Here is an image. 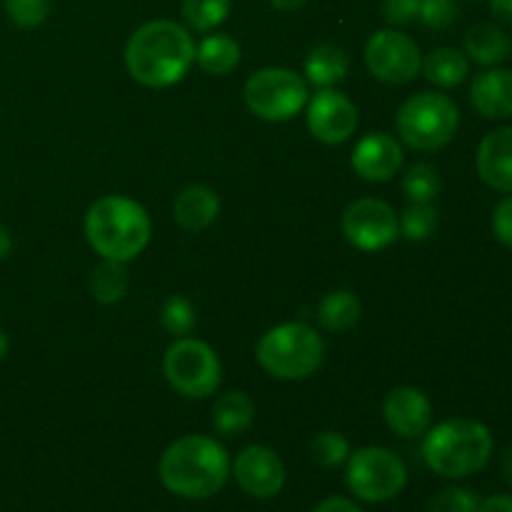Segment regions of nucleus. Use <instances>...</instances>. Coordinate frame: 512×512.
<instances>
[{"label":"nucleus","mask_w":512,"mask_h":512,"mask_svg":"<svg viewBox=\"0 0 512 512\" xmlns=\"http://www.w3.org/2000/svg\"><path fill=\"white\" fill-rule=\"evenodd\" d=\"M470 103L485 120L512 118V70L488 68L470 83Z\"/></svg>","instance_id":"nucleus-17"},{"label":"nucleus","mask_w":512,"mask_h":512,"mask_svg":"<svg viewBox=\"0 0 512 512\" xmlns=\"http://www.w3.org/2000/svg\"><path fill=\"white\" fill-rule=\"evenodd\" d=\"M255 423V403L243 390H230L220 395L213 405V428L220 435H243Z\"/></svg>","instance_id":"nucleus-24"},{"label":"nucleus","mask_w":512,"mask_h":512,"mask_svg":"<svg viewBox=\"0 0 512 512\" xmlns=\"http://www.w3.org/2000/svg\"><path fill=\"white\" fill-rule=\"evenodd\" d=\"M480 498L468 488H445L430 500L428 512H478Z\"/></svg>","instance_id":"nucleus-33"},{"label":"nucleus","mask_w":512,"mask_h":512,"mask_svg":"<svg viewBox=\"0 0 512 512\" xmlns=\"http://www.w3.org/2000/svg\"><path fill=\"white\" fill-rule=\"evenodd\" d=\"M255 358L270 378L280 383H300L323 368L325 340L313 325L290 320L260 335Z\"/></svg>","instance_id":"nucleus-5"},{"label":"nucleus","mask_w":512,"mask_h":512,"mask_svg":"<svg viewBox=\"0 0 512 512\" xmlns=\"http://www.w3.org/2000/svg\"><path fill=\"white\" fill-rule=\"evenodd\" d=\"M475 3H480V0H475Z\"/></svg>","instance_id":"nucleus-43"},{"label":"nucleus","mask_w":512,"mask_h":512,"mask_svg":"<svg viewBox=\"0 0 512 512\" xmlns=\"http://www.w3.org/2000/svg\"><path fill=\"white\" fill-rule=\"evenodd\" d=\"M420 73L428 78V83H433L435 88H458L468 80L470 75V60L463 50L450 48V45H443V48L430 50L428 55H423V68Z\"/></svg>","instance_id":"nucleus-21"},{"label":"nucleus","mask_w":512,"mask_h":512,"mask_svg":"<svg viewBox=\"0 0 512 512\" xmlns=\"http://www.w3.org/2000/svg\"><path fill=\"white\" fill-rule=\"evenodd\" d=\"M423 460L445 480H463L480 473L495 450L493 433L475 418H450L423 435Z\"/></svg>","instance_id":"nucleus-4"},{"label":"nucleus","mask_w":512,"mask_h":512,"mask_svg":"<svg viewBox=\"0 0 512 512\" xmlns=\"http://www.w3.org/2000/svg\"><path fill=\"white\" fill-rule=\"evenodd\" d=\"M383 418L385 425L400 438H423L433 428V403L420 388L400 385L385 395Z\"/></svg>","instance_id":"nucleus-15"},{"label":"nucleus","mask_w":512,"mask_h":512,"mask_svg":"<svg viewBox=\"0 0 512 512\" xmlns=\"http://www.w3.org/2000/svg\"><path fill=\"white\" fill-rule=\"evenodd\" d=\"M493 235L498 238V243H503L505 248L512 250V195H505L493 210Z\"/></svg>","instance_id":"nucleus-35"},{"label":"nucleus","mask_w":512,"mask_h":512,"mask_svg":"<svg viewBox=\"0 0 512 512\" xmlns=\"http://www.w3.org/2000/svg\"><path fill=\"white\" fill-rule=\"evenodd\" d=\"M360 315H363V305L353 290H330L318 303V323L328 333H348L360 323Z\"/></svg>","instance_id":"nucleus-23"},{"label":"nucleus","mask_w":512,"mask_h":512,"mask_svg":"<svg viewBox=\"0 0 512 512\" xmlns=\"http://www.w3.org/2000/svg\"><path fill=\"white\" fill-rule=\"evenodd\" d=\"M128 288V263H118V260H100L88 278L90 298L100 305L120 303L128 295Z\"/></svg>","instance_id":"nucleus-25"},{"label":"nucleus","mask_w":512,"mask_h":512,"mask_svg":"<svg viewBox=\"0 0 512 512\" xmlns=\"http://www.w3.org/2000/svg\"><path fill=\"white\" fill-rule=\"evenodd\" d=\"M220 215V198L208 185H188L175 195L173 218L180 228L198 230L210 228Z\"/></svg>","instance_id":"nucleus-18"},{"label":"nucleus","mask_w":512,"mask_h":512,"mask_svg":"<svg viewBox=\"0 0 512 512\" xmlns=\"http://www.w3.org/2000/svg\"><path fill=\"white\" fill-rule=\"evenodd\" d=\"M10 250H13V235H10V230L0 223V260L8 258Z\"/></svg>","instance_id":"nucleus-41"},{"label":"nucleus","mask_w":512,"mask_h":512,"mask_svg":"<svg viewBox=\"0 0 512 512\" xmlns=\"http://www.w3.org/2000/svg\"><path fill=\"white\" fill-rule=\"evenodd\" d=\"M500 473H503L505 483L512 488V443L503 450V455H500Z\"/></svg>","instance_id":"nucleus-39"},{"label":"nucleus","mask_w":512,"mask_h":512,"mask_svg":"<svg viewBox=\"0 0 512 512\" xmlns=\"http://www.w3.org/2000/svg\"><path fill=\"white\" fill-rule=\"evenodd\" d=\"M8 353H10V340H8V335H5V330L0 328V363L8 358Z\"/></svg>","instance_id":"nucleus-42"},{"label":"nucleus","mask_w":512,"mask_h":512,"mask_svg":"<svg viewBox=\"0 0 512 512\" xmlns=\"http://www.w3.org/2000/svg\"><path fill=\"white\" fill-rule=\"evenodd\" d=\"M313 512H363V508H360V505H355V500L333 495V498H325Z\"/></svg>","instance_id":"nucleus-36"},{"label":"nucleus","mask_w":512,"mask_h":512,"mask_svg":"<svg viewBox=\"0 0 512 512\" xmlns=\"http://www.w3.org/2000/svg\"><path fill=\"white\" fill-rule=\"evenodd\" d=\"M440 190H443V180H440V173L435 165L415 163L405 170L403 193L408 198V203L433 205L438 200Z\"/></svg>","instance_id":"nucleus-26"},{"label":"nucleus","mask_w":512,"mask_h":512,"mask_svg":"<svg viewBox=\"0 0 512 512\" xmlns=\"http://www.w3.org/2000/svg\"><path fill=\"white\" fill-rule=\"evenodd\" d=\"M305 123L318 143L343 145L355 135L360 118L348 95L335 88H320L305 105Z\"/></svg>","instance_id":"nucleus-12"},{"label":"nucleus","mask_w":512,"mask_h":512,"mask_svg":"<svg viewBox=\"0 0 512 512\" xmlns=\"http://www.w3.org/2000/svg\"><path fill=\"white\" fill-rule=\"evenodd\" d=\"M5 15L20 30H35L48 20L53 0H3Z\"/></svg>","instance_id":"nucleus-31"},{"label":"nucleus","mask_w":512,"mask_h":512,"mask_svg":"<svg viewBox=\"0 0 512 512\" xmlns=\"http://www.w3.org/2000/svg\"><path fill=\"white\" fill-rule=\"evenodd\" d=\"M85 240L103 260L130 263L150 245L153 223L138 200L103 195L85 213Z\"/></svg>","instance_id":"nucleus-3"},{"label":"nucleus","mask_w":512,"mask_h":512,"mask_svg":"<svg viewBox=\"0 0 512 512\" xmlns=\"http://www.w3.org/2000/svg\"><path fill=\"white\" fill-rule=\"evenodd\" d=\"M230 455L210 435H183L160 455L158 475L165 490L185 500H208L230 478Z\"/></svg>","instance_id":"nucleus-2"},{"label":"nucleus","mask_w":512,"mask_h":512,"mask_svg":"<svg viewBox=\"0 0 512 512\" xmlns=\"http://www.w3.org/2000/svg\"><path fill=\"white\" fill-rule=\"evenodd\" d=\"M403 163V143L383 130L363 135L350 153V168L365 183H388L400 173Z\"/></svg>","instance_id":"nucleus-14"},{"label":"nucleus","mask_w":512,"mask_h":512,"mask_svg":"<svg viewBox=\"0 0 512 512\" xmlns=\"http://www.w3.org/2000/svg\"><path fill=\"white\" fill-rule=\"evenodd\" d=\"M365 65L370 75L380 83L408 85L413 83L423 68V53L420 45L403 30L385 28L375 30L368 38L363 50Z\"/></svg>","instance_id":"nucleus-10"},{"label":"nucleus","mask_w":512,"mask_h":512,"mask_svg":"<svg viewBox=\"0 0 512 512\" xmlns=\"http://www.w3.org/2000/svg\"><path fill=\"white\" fill-rule=\"evenodd\" d=\"M345 483L360 503H388L408 485V465L395 450L368 445L350 453L345 463Z\"/></svg>","instance_id":"nucleus-9"},{"label":"nucleus","mask_w":512,"mask_h":512,"mask_svg":"<svg viewBox=\"0 0 512 512\" xmlns=\"http://www.w3.org/2000/svg\"><path fill=\"white\" fill-rule=\"evenodd\" d=\"M380 10H383V18L390 28H403V25L418 20L420 0H383Z\"/></svg>","instance_id":"nucleus-34"},{"label":"nucleus","mask_w":512,"mask_h":512,"mask_svg":"<svg viewBox=\"0 0 512 512\" xmlns=\"http://www.w3.org/2000/svg\"><path fill=\"white\" fill-rule=\"evenodd\" d=\"M275 10H283V13H293V10H300L303 5H308L310 0H268Z\"/></svg>","instance_id":"nucleus-40"},{"label":"nucleus","mask_w":512,"mask_h":512,"mask_svg":"<svg viewBox=\"0 0 512 512\" xmlns=\"http://www.w3.org/2000/svg\"><path fill=\"white\" fill-rule=\"evenodd\" d=\"M463 53L470 63H478L483 68H498L500 63L512 55V38L498 23H478L465 33Z\"/></svg>","instance_id":"nucleus-19"},{"label":"nucleus","mask_w":512,"mask_h":512,"mask_svg":"<svg viewBox=\"0 0 512 512\" xmlns=\"http://www.w3.org/2000/svg\"><path fill=\"white\" fill-rule=\"evenodd\" d=\"M460 128V110L455 100L435 90L410 95L395 115L398 140L418 153H435L453 143Z\"/></svg>","instance_id":"nucleus-6"},{"label":"nucleus","mask_w":512,"mask_h":512,"mask_svg":"<svg viewBox=\"0 0 512 512\" xmlns=\"http://www.w3.org/2000/svg\"><path fill=\"white\" fill-rule=\"evenodd\" d=\"M350 70V58L345 48L335 43H320L305 58V80L315 88H335L343 83Z\"/></svg>","instance_id":"nucleus-20"},{"label":"nucleus","mask_w":512,"mask_h":512,"mask_svg":"<svg viewBox=\"0 0 512 512\" xmlns=\"http://www.w3.org/2000/svg\"><path fill=\"white\" fill-rule=\"evenodd\" d=\"M458 18H460L458 0H420L418 20L423 25H428L430 30L453 28Z\"/></svg>","instance_id":"nucleus-32"},{"label":"nucleus","mask_w":512,"mask_h":512,"mask_svg":"<svg viewBox=\"0 0 512 512\" xmlns=\"http://www.w3.org/2000/svg\"><path fill=\"white\" fill-rule=\"evenodd\" d=\"M475 170L488 188L512 195V125L493 130L480 140Z\"/></svg>","instance_id":"nucleus-16"},{"label":"nucleus","mask_w":512,"mask_h":512,"mask_svg":"<svg viewBox=\"0 0 512 512\" xmlns=\"http://www.w3.org/2000/svg\"><path fill=\"white\" fill-rule=\"evenodd\" d=\"M345 240L363 253L388 250L400 238L398 213L390 203L378 198H358L343 210L340 218Z\"/></svg>","instance_id":"nucleus-11"},{"label":"nucleus","mask_w":512,"mask_h":512,"mask_svg":"<svg viewBox=\"0 0 512 512\" xmlns=\"http://www.w3.org/2000/svg\"><path fill=\"white\" fill-rule=\"evenodd\" d=\"M240 43L228 33H208L195 45V65L208 75L223 78L240 65Z\"/></svg>","instance_id":"nucleus-22"},{"label":"nucleus","mask_w":512,"mask_h":512,"mask_svg":"<svg viewBox=\"0 0 512 512\" xmlns=\"http://www.w3.org/2000/svg\"><path fill=\"white\" fill-rule=\"evenodd\" d=\"M238 488L255 500H270L285 488V463L268 445H248L230 463Z\"/></svg>","instance_id":"nucleus-13"},{"label":"nucleus","mask_w":512,"mask_h":512,"mask_svg":"<svg viewBox=\"0 0 512 512\" xmlns=\"http://www.w3.org/2000/svg\"><path fill=\"white\" fill-rule=\"evenodd\" d=\"M160 325L165 328V333H170L173 338H185L195 330L198 325V313H195V305L190 303L185 295H170L165 298V303L160 305Z\"/></svg>","instance_id":"nucleus-29"},{"label":"nucleus","mask_w":512,"mask_h":512,"mask_svg":"<svg viewBox=\"0 0 512 512\" xmlns=\"http://www.w3.org/2000/svg\"><path fill=\"white\" fill-rule=\"evenodd\" d=\"M478 512H512V495H490L480 500Z\"/></svg>","instance_id":"nucleus-38"},{"label":"nucleus","mask_w":512,"mask_h":512,"mask_svg":"<svg viewBox=\"0 0 512 512\" xmlns=\"http://www.w3.org/2000/svg\"><path fill=\"white\" fill-rule=\"evenodd\" d=\"M495 23L512 28V0H488Z\"/></svg>","instance_id":"nucleus-37"},{"label":"nucleus","mask_w":512,"mask_h":512,"mask_svg":"<svg viewBox=\"0 0 512 512\" xmlns=\"http://www.w3.org/2000/svg\"><path fill=\"white\" fill-rule=\"evenodd\" d=\"M350 453H353V450H350L348 438H345L343 433H338V430H323V433L315 435L313 443H310V455H313L315 463L325 470L340 468V465L348 463Z\"/></svg>","instance_id":"nucleus-30"},{"label":"nucleus","mask_w":512,"mask_h":512,"mask_svg":"<svg viewBox=\"0 0 512 512\" xmlns=\"http://www.w3.org/2000/svg\"><path fill=\"white\" fill-rule=\"evenodd\" d=\"M230 5H233V0H183L180 13H183L188 30L213 33L218 25L228 20Z\"/></svg>","instance_id":"nucleus-27"},{"label":"nucleus","mask_w":512,"mask_h":512,"mask_svg":"<svg viewBox=\"0 0 512 512\" xmlns=\"http://www.w3.org/2000/svg\"><path fill=\"white\" fill-rule=\"evenodd\" d=\"M125 70L145 88H173L195 65V40L175 20H148L125 43Z\"/></svg>","instance_id":"nucleus-1"},{"label":"nucleus","mask_w":512,"mask_h":512,"mask_svg":"<svg viewBox=\"0 0 512 512\" xmlns=\"http://www.w3.org/2000/svg\"><path fill=\"white\" fill-rule=\"evenodd\" d=\"M243 100L255 118L265 123H288L310 100L308 80L290 68H260L245 80Z\"/></svg>","instance_id":"nucleus-7"},{"label":"nucleus","mask_w":512,"mask_h":512,"mask_svg":"<svg viewBox=\"0 0 512 512\" xmlns=\"http://www.w3.org/2000/svg\"><path fill=\"white\" fill-rule=\"evenodd\" d=\"M400 223V235H403L408 243H425L428 238H433L435 230H438V210L433 205H418L410 203L403 213H398Z\"/></svg>","instance_id":"nucleus-28"},{"label":"nucleus","mask_w":512,"mask_h":512,"mask_svg":"<svg viewBox=\"0 0 512 512\" xmlns=\"http://www.w3.org/2000/svg\"><path fill=\"white\" fill-rule=\"evenodd\" d=\"M163 375L170 388L188 400H205L223 383V363L205 340L175 338L163 355Z\"/></svg>","instance_id":"nucleus-8"}]
</instances>
